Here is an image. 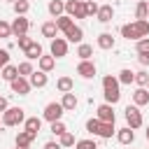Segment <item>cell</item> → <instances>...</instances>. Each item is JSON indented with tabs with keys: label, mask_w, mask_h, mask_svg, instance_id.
Instances as JSON below:
<instances>
[{
	"label": "cell",
	"mask_w": 149,
	"mask_h": 149,
	"mask_svg": "<svg viewBox=\"0 0 149 149\" xmlns=\"http://www.w3.org/2000/svg\"><path fill=\"white\" fill-rule=\"evenodd\" d=\"M121 37L126 40H142V37H149V21H133V23H126L121 26Z\"/></svg>",
	"instance_id": "cell-1"
},
{
	"label": "cell",
	"mask_w": 149,
	"mask_h": 149,
	"mask_svg": "<svg viewBox=\"0 0 149 149\" xmlns=\"http://www.w3.org/2000/svg\"><path fill=\"white\" fill-rule=\"evenodd\" d=\"M119 79L114 77V74H105L102 77V95H105V102L107 105H116L119 100H121V91H119Z\"/></svg>",
	"instance_id": "cell-2"
},
{
	"label": "cell",
	"mask_w": 149,
	"mask_h": 149,
	"mask_svg": "<svg viewBox=\"0 0 149 149\" xmlns=\"http://www.w3.org/2000/svg\"><path fill=\"white\" fill-rule=\"evenodd\" d=\"M26 119H28V116H26V109H23V107H9V109L2 114V123H5V126H21Z\"/></svg>",
	"instance_id": "cell-3"
},
{
	"label": "cell",
	"mask_w": 149,
	"mask_h": 149,
	"mask_svg": "<svg viewBox=\"0 0 149 149\" xmlns=\"http://www.w3.org/2000/svg\"><path fill=\"white\" fill-rule=\"evenodd\" d=\"M123 114H126V123H128V128H140L142 123H144V119H142V112L135 107V105H128L126 109H123Z\"/></svg>",
	"instance_id": "cell-4"
},
{
	"label": "cell",
	"mask_w": 149,
	"mask_h": 149,
	"mask_svg": "<svg viewBox=\"0 0 149 149\" xmlns=\"http://www.w3.org/2000/svg\"><path fill=\"white\" fill-rule=\"evenodd\" d=\"M63 114H65V109H63L61 102H49L44 107V112H42V119H47L49 123H54V121H61Z\"/></svg>",
	"instance_id": "cell-5"
},
{
	"label": "cell",
	"mask_w": 149,
	"mask_h": 149,
	"mask_svg": "<svg viewBox=\"0 0 149 149\" xmlns=\"http://www.w3.org/2000/svg\"><path fill=\"white\" fill-rule=\"evenodd\" d=\"M65 14L72 19H86V7L81 0H68L65 2Z\"/></svg>",
	"instance_id": "cell-6"
},
{
	"label": "cell",
	"mask_w": 149,
	"mask_h": 149,
	"mask_svg": "<svg viewBox=\"0 0 149 149\" xmlns=\"http://www.w3.org/2000/svg\"><path fill=\"white\" fill-rule=\"evenodd\" d=\"M49 51H51L54 58H63V56H68V40H65V37H56V40H51Z\"/></svg>",
	"instance_id": "cell-7"
},
{
	"label": "cell",
	"mask_w": 149,
	"mask_h": 149,
	"mask_svg": "<svg viewBox=\"0 0 149 149\" xmlns=\"http://www.w3.org/2000/svg\"><path fill=\"white\" fill-rule=\"evenodd\" d=\"M95 119H100L102 123H114V105H107V102H102V105H98V109H95Z\"/></svg>",
	"instance_id": "cell-8"
},
{
	"label": "cell",
	"mask_w": 149,
	"mask_h": 149,
	"mask_svg": "<svg viewBox=\"0 0 149 149\" xmlns=\"http://www.w3.org/2000/svg\"><path fill=\"white\" fill-rule=\"evenodd\" d=\"M28 28H30V21H28L26 16H16V19L12 21V35H16V37L28 35Z\"/></svg>",
	"instance_id": "cell-9"
},
{
	"label": "cell",
	"mask_w": 149,
	"mask_h": 149,
	"mask_svg": "<svg viewBox=\"0 0 149 149\" xmlns=\"http://www.w3.org/2000/svg\"><path fill=\"white\" fill-rule=\"evenodd\" d=\"M9 86H12V91L14 93H19V95H28L30 93V81H28V77H16L14 81H9Z\"/></svg>",
	"instance_id": "cell-10"
},
{
	"label": "cell",
	"mask_w": 149,
	"mask_h": 149,
	"mask_svg": "<svg viewBox=\"0 0 149 149\" xmlns=\"http://www.w3.org/2000/svg\"><path fill=\"white\" fill-rule=\"evenodd\" d=\"M77 74L84 77V79H93V77H95V63H93V61H79Z\"/></svg>",
	"instance_id": "cell-11"
},
{
	"label": "cell",
	"mask_w": 149,
	"mask_h": 149,
	"mask_svg": "<svg viewBox=\"0 0 149 149\" xmlns=\"http://www.w3.org/2000/svg\"><path fill=\"white\" fill-rule=\"evenodd\" d=\"M28 81H30V86H33V88H44V86L49 84V77H47V72L35 70V72L28 77Z\"/></svg>",
	"instance_id": "cell-12"
},
{
	"label": "cell",
	"mask_w": 149,
	"mask_h": 149,
	"mask_svg": "<svg viewBox=\"0 0 149 149\" xmlns=\"http://www.w3.org/2000/svg\"><path fill=\"white\" fill-rule=\"evenodd\" d=\"M63 35H65V40H68V42H77V44H81V40H84V30H81L79 26H74V23H72Z\"/></svg>",
	"instance_id": "cell-13"
},
{
	"label": "cell",
	"mask_w": 149,
	"mask_h": 149,
	"mask_svg": "<svg viewBox=\"0 0 149 149\" xmlns=\"http://www.w3.org/2000/svg\"><path fill=\"white\" fill-rule=\"evenodd\" d=\"M116 140H119L121 144H133V140H135V130L128 128V126H123V128L116 130Z\"/></svg>",
	"instance_id": "cell-14"
},
{
	"label": "cell",
	"mask_w": 149,
	"mask_h": 149,
	"mask_svg": "<svg viewBox=\"0 0 149 149\" xmlns=\"http://www.w3.org/2000/svg\"><path fill=\"white\" fill-rule=\"evenodd\" d=\"M133 105L135 107H142V105H149V88H135L133 93Z\"/></svg>",
	"instance_id": "cell-15"
},
{
	"label": "cell",
	"mask_w": 149,
	"mask_h": 149,
	"mask_svg": "<svg viewBox=\"0 0 149 149\" xmlns=\"http://www.w3.org/2000/svg\"><path fill=\"white\" fill-rule=\"evenodd\" d=\"M95 19H98L100 23H109V21L114 19V9H112V5H100V9H98Z\"/></svg>",
	"instance_id": "cell-16"
},
{
	"label": "cell",
	"mask_w": 149,
	"mask_h": 149,
	"mask_svg": "<svg viewBox=\"0 0 149 149\" xmlns=\"http://www.w3.org/2000/svg\"><path fill=\"white\" fill-rule=\"evenodd\" d=\"M61 105H63V109H65V112H74V109H77V105H79V100H77V95L70 91V93H63Z\"/></svg>",
	"instance_id": "cell-17"
},
{
	"label": "cell",
	"mask_w": 149,
	"mask_h": 149,
	"mask_svg": "<svg viewBox=\"0 0 149 149\" xmlns=\"http://www.w3.org/2000/svg\"><path fill=\"white\" fill-rule=\"evenodd\" d=\"M40 128H42V119H40V116H28V119L23 121V130H28V133H33V135H37Z\"/></svg>",
	"instance_id": "cell-18"
},
{
	"label": "cell",
	"mask_w": 149,
	"mask_h": 149,
	"mask_svg": "<svg viewBox=\"0 0 149 149\" xmlns=\"http://www.w3.org/2000/svg\"><path fill=\"white\" fill-rule=\"evenodd\" d=\"M49 14L54 16V19H58V16H63L65 14V2L63 0H49Z\"/></svg>",
	"instance_id": "cell-19"
},
{
	"label": "cell",
	"mask_w": 149,
	"mask_h": 149,
	"mask_svg": "<svg viewBox=\"0 0 149 149\" xmlns=\"http://www.w3.org/2000/svg\"><path fill=\"white\" fill-rule=\"evenodd\" d=\"M42 37H49V40H56V37H58V26H56V21L42 23Z\"/></svg>",
	"instance_id": "cell-20"
},
{
	"label": "cell",
	"mask_w": 149,
	"mask_h": 149,
	"mask_svg": "<svg viewBox=\"0 0 149 149\" xmlns=\"http://www.w3.org/2000/svg\"><path fill=\"white\" fill-rule=\"evenodd\" d=\"M95 42H98V47L105 49V51H107V49H114V35H112V33H100Z\"/></svg>",
	"instance_id": "cell-21"
},
{
	"label": "cell",
	"mask_w": 149,
	"mask_h": 149,
	"mask_svg": "<svg viewBox=\"0 0 149 149\" xmlns=\"http://www.w3.org/2000/svg\"><path fill=\"white\" fill-rule=\"evenodd\" d=\"M23 54H26V58H28V61H40V58L44 56V54H42V44H37V42H33Z\"/></svg>",
	"instance_id": "cell-22"
},
{
	"label": "cell",
	"mask_w": 149,
	"mask_h": 149,
	"mask_svg": "<svg viewBox=\"0 0 149 149\" xmlns=\"http://www.w3.org/2000/svg\"><path fill=\"white\" fill-rule=\"evenodd\" d=\"M0 77H2V79H5V81H14V79H16V77H19V68H16V65H12V63H9V65H5V68H2V70H0Z\"/></svg>",
	"instance_id": "cell-23"
},
{
	"label": "cell",
	"mask_w": 149,
	"mask_h": 149,
	"mask_svg": "<svg viewBox=\"0 0 149 149\" xmlns=\"http://www.w3.org/2000/svg\"><path fill=\"white\" fill-rule=\"evenodd\" d=\"M37 135H33V133H28V130H19L16 133V147H30V142L35 140Z\"/></svg>",
	"instance_id": "cell-24"
},
{
	"label": "cell",
	"mask_w": 149,
	"mask_h": 149,
	"mask_svg": "<svg viewBox=\"0 0 149 149\" xmlns=\"http://www.w3.org/2000/svg\"><path fill=\"white\" fill-rule=\"evenodd\" d=\"M144 19H149V5L147 0H140L135 7V21H144Z\"/></svg>",
	"instance_id": "cell-25"
},
{
	"label": "cell",
	"mask_w": 149,
	"mask_h": 149,
	"mask_svg": "<svg viewBox=\"0 0 149 149\" xmlns=\"http://www.w3.org/2000/svg\"><path fill=\"white\" fill-rule=\"evenodd\" d=\"M37 65H40L42 72H51V70L56 68V58H54L51 54H49V56H42V58L37 61Z\"/></svg>",
	"instance_id": "cell-26"
},
{
	"label": "cell",
	"mask_w": 149,
	"mask_h": 149,
	"mask_svg": "<svg viewBox=\"0 0 149 149\" xmlns=\"http://www.w3.org/2000/svg\"><path fill=\"white\" fill-rule=\"evenodd\" d=\"M72 86H74L72 77H58V79H56V88H58L61 93H70Z\"/></svg>",
	"instance_id": "cell-27"
},
{
	"label": "cell",
	"mask_w": 149,
	"mask_h": 149,
	"mask_svg": "<svg viewBox=\"0 0 149 149\" xmlns=\"http://www.w3.org/2000/svg\"><path fill=\"white\" fill-rule=\"evenodd\" d=\"M77 56H79L81 61H91V56H93V47H91V44H84V42H81V44L77 47Z\"/></svg>",
	"instance_id": "cell-28"
},
{
	"label": "cell",
	"mask_w": 149,
	"mask_h": 149,
	"mask_svg": "<svg viewBox=\"0 0 149 149\" xmlns=\"http://www.w3.org/2000/svg\"><path fill=\"white\" fill-rule=\"evenodd\" d=\"M116 79H119V84H128V86H130V84L135 81V72H133V70H128V68H123V70L119 72V77H116Z\"/></svg>",
	"instance_id": "cell-29"
},
{
	"label": "cell",
	"mask_w": 149,
	"mask_h": 149,
	"mask_svg": "<svg viewBox=\"0 0 149 149\" xmlns=\"http://www.w3.org/2000/svg\"><path fill=\"white\" fill-rule=\"evenodd\" d=\"M114 133H116L114 123H102V121H100V130H98V137H105V140H109Z\"/></svg>",
	"instance_id": "cell-30"
},
{
	"label": "cell",
	"mask_w": 149,
	"mask_h": 149,
	"mask_svg": "<svg viewBox=\"0 0 149 149\" xmlns=\"http://www.w3.org/2000/svg\"><path fill=\"white\" fill-rule=\"evenodd\" d=\"M12 7H14V14H16V16H26L28 9H30V2H28V0H16Z\"/></svg>",
	"instance_id": "cell-31"
},
{
	"label": "cell",
	"mask_w": 149,
	"mask_h": 149,
	"mask_svg": "<svg viewBox=\"0 0 149 149\" xmlns=\"http://www.w3.org/2000/svg\"><path fill=\"white\" fill-rule=\"evenodd\" d=\"M54 21H56V26H58V30H63V33H65V30H68V28H70V26L74 23V21H72V16H68V14H63V16H58V19H54Z\"/></svg>",
	"instance_id": "cell-32"
},
{
	"label": "cell",
	"mask_w": 149,
	"mask_h": 149,
	"mask_svg": "<svg viewBox=\"0 0 149 149\" xmlns=\"http://www.w3.org/2000/svg\"><path fill=\"white\" fill-rule=\"evenodd\" d=\"M16 68H19V77H30V74L35 72V70H33V63H30V61H23V63H19Z\"/></svg>",
	"instance_id": "cell-33"
},
{
	"label": "cell",
	"mask_w": 149,
	"mask_h": 149,
	"mask_svg": "<svg viewBox=\"0 0 149 149\" xmlns=\"http://www.w3.org/2000/svg\"><path fill=\"white\" fill-rule=\"evenodd\" d=\"M135 84H137L140 88H144V86H149V74H147L144 70H140V72H135Z\"/></svg>",
	"instance_id": "cell-34"
},
{
	"label": "cell",
	"mask_w": 149,
	"mask_h": 149,
	"mask_svg": "<svg viewBox=\"0 0 149 149\" xmlns=\"http://www.w3.org/2000/svg\"><path fill=\"white\" fill-rule=\"evenodd\" d=\"M74 144H77V140H74L72 133H63V135H61V147H63V149H65V147H74Z\"/></svg>",
	"instance_id": "cell-35"
},
{
	"label": "cell",
	"mask_w": 149,
	"mask_h": 149,
	"mask_svg": "<svg viewBox=\"0 0 149 149\" xmlns=\"http://www.w3.org/2000/svg\"><path fill=\"white\" fill-rule=\"evenodd\" d=\"M84 7H86V16H95V14H98V9H100V5H98V2H93V0H86V2H84Z\"/></svg>",
	"instance_id": "cell-36"
},
{
	"label": "cell",
	"mask_w": 149,
	"mask_h": 149,
	"mask_svg": "<svg viewBox=\"0 0 149 149\" xmlns=\"http://www.w3.org/2000/svg\"><path fill=\"white\" fill-rule=\"evenodd\" d=\"M86 130H88L91 135H98V130H100V119H88V121H86Z\"/></svg>",
	"instance_id": "cell-37"
},
{
	"label": "cell",
	"mask_w": 149,
	"mask_h": 149,
	"mask_svg": "<svg viewBox=\"0 0 149 149\" xmlns=\"http://www.w3.org/2000/svg\"><path fill=\"white\" fill-rule=\"evenodd\" d=\"M49 130H51V133H54V135H58V137H61V135H63V133H68V128H65V123H63V121H54V123H51V128H49Z\"/></svg>",
	"instance_id": "cell-38"
},
{
	"label": "cell",
	"mask_w": 149,
	"mask_h": 149,
	"mask_svg": "<svg viewBox=\"0 0 149 149\" xmlns=\"http://www.w3.org/2000/svg\"><path fill=\"white\" fill-rule=\"evenodd\" d=\"M74 149H98V144H95L93 140H77Z\"/></svg>",
	"instance_id": "cell-39"
},
{
	"label": "cell",
	"mask_w": 149,
	"mask_h": 149,
	"mask_svg": "<svg viewBox=\"0 0 149 149\" xmlns=\"http://www.w3.org/2000/svg\"><path fill=\"white\" fill-rule=\"evenodd\" d=\"M33 42H35V40H30L28 35H23V37H16V44H19V49H21V51H26V49H28Z\"/></svg>",
	"instance_id": "cell-40"
},
{
	"label": "cell",
	"mask_w": 149,
	"mask_h": 149,
	"mask_svg": "<svg viewBox=\"0 0 149 149\" xmlns=\"http://www.w3.org/2000/svg\"><path fill=\"white\" fill-rule=\"evenodd\" d=\"M137 54H149V37H142V40H137Z\"/></svg>",
	"instance_id": "cell-41"
},
{
	"label": "cell",
	"mask_w": 149,
	"mask_h": 149,
	"mask_svg": "<svg viewBox=\"0 0 149 149\" xmlns=\"http://www.w3.org/2000/svg\"><path fill=\"white\" fill-rule=\"evenodd\" d=\"M9 35H12V23L0 19V37H9Z\"/></svg>",
	"instance_id": "cell-42"
},
{
	"label": "cell",
	"mask_w": 149,
	"mask_h": 149,
	"mask_svg": "<svg viewBox=\"0 0 149 149\" xmlns=\"http://www.w3.org/2000/svg\"><path fill=\"white\" fill-rule=\"evenodd\" d=\"M5 65H9V51H7V49H0V70H2Z\"/></svg>",
	"instance_id": "cell-43"
},
{
	"label": "cell",
	"mask_w": 149,
	"mask_h": 149,
	"mask_svg": "<svg viewBox=\"0 0 149 149\" xmlns=\"http://www.w3.org/2000/svg\"><path fill=\"white\" fill-rule=\"evenodd\" d=\"M9 109V102H7V98L5 95H0V114H5Z\"/></svg>",
	"instance_id": "cell-44"
},
{
	"label": "cell",
	"mask_w": 149,
	"mask_h": 149,
	"mask_svg": "<svg viewBox=\"0 0 149 149\" xmlns=\"http://www.w3.org/2000/svg\"><path fill=\"white\" fill-rule=\"evenodd\" d=\"M137 61L140 65H149V54H137Z\"/></svg>",
	"instance_id": "cell-45"
},
{
	"label": "cell",
	"mask_w": 149,
	"mask_h": 149,
	"mask_svg": "<svg viewBox=\"0 0 149 149\" xmlns=\"http://www.w3.org/2000/svg\"><path fill=\"white\" fill-rule=\"evenodd\" d=\"M44 149H63L61 142H44Z\"/></svg>",
	"instance_id": "cell-46"
},
{
	"label": "cell",
	"mask_w": 149,
	"mask_h": 149,
	"mask_svg": "<svg viewBox=\"0 0 149 149\" xmlns=\"http://www.w3.org/2000/svg\"><path fill=\"white\" fill-rule=\"evenodd\" d=\"M144 135H147V142H149V128H147V130H144Z\"/></svg>",
	"instance_id": "cell-47"
},
{
	"label": "cell",
	"mask_w": 149,
	"mask_h": 149,
	"mask_svg": "<svg viewBox=\"0 0 149 149\" xmlns=\"http://www.w3.org/2000/svg\"><path fill=\"white\" fill-rule=\"evenodd\" d=\"M16 149H30V147H16Z\"/></svg>",
	"instance_id": "cell-48"
},
{
	"label": "cell",
	"mask_w": 149,
	"mask_h": 149,
	"mask_svg": "<svg viewBox=\"0 0 149 149\" xmlns=\"http://www.w3.org/2000/svg\"><path fill=\"white\" fill-rule=\"evenodd\" d=\"M7 2H12V5H14V2H16V0H7Z\"/></svg>",
	"instance_id": "cell-49"
},
{
	"label": "cell",
	"mask_w": 149,
	"mask_h": 149,
	"mask_svg": "<svg viewBox=\"0 0 149 149\" xmlns=\"http://www.w3.org/2000/svg\"><path fill=\"white\" fill-rule=\"evenodd\" d=\"M0 123H2V114H0Z\"/></svg>",
	"instance_id": "cell-50"
},
{
	"label": "cell",
	"mask_w": 149,
	"mask_h": 149,
	"mask_svg": "<svg viewBox=\"0 0 149 149\" xmlns=\"http://www.w3.org/2000/svg\"><path fill=\"white\" fill-rule=\"evenodd\" d=\"M147 5H149V0H147Z\"/></svg>",
	"instance_id": "cell-51"
},
{
	"label": "cell",
	"mask_w": 149,
	"mask_h": 149,
	"mask_svg": "<svg viewBox=\"0 0 149 149\" xmlns=\"http://www.w3.org/2000/svg\"><path fill=\"white\" fill-rule=\"evenodd\" d=\"M81 2H86V0H81Z\"/></svg>",
	"instance_id": "cell-52"
}]
</instances>
